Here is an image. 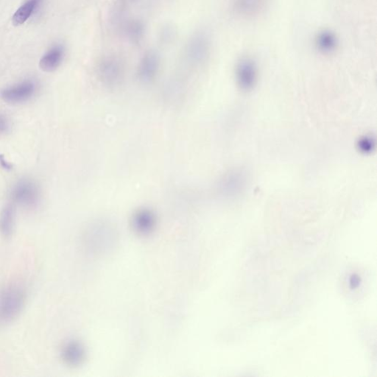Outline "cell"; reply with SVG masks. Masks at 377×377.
I'll use <instances>...</instances> for the list:
<instances>
[{
	"label": "cell",
	"instance_id": "obj_7",
	"mask_svg": "<svg viewBox=\"0 0 377 377\" xmlns=\"http://www.w3.org/2000/svg\"><path fill=\"white\" fill-rule=\"evenodd\" d=\"M160 57L155 51L150 50L142 57L138 67V76L145 83L152 81L158 74Z\"/></svg>",
	"mask_w": 377,
	"mask_h": 377
},
{
	"label": "cell",
	"instance_id": "obj_11",
	"mask_svg": "<svg viewBox=\"0 0 377 377\" xmlns=\"http://www.w3.org/2000/svg\"><path fill=\"white\" fill-rule=\"evenodd\" d=\"M61 355L66 363L70 365H77L83 360L84 351L80 343L70 341L63 348Z\"/></svg>",
	"mask_w": 377,
	"mask_h": 377
},
{
	"label": "cell",
	"instance_id": "obj_10",
	"mask_svg": "<svg viewBox=\"0 0 377 377\" xmlns=\"http://www.w3.org/2000/svg\"><path fill=\"white\" fill-rule=\"evenodd\" d=\"M64 56V48L61 45L52 48L49 52H47L42 59L39 65L40 68L45 72H52L56 70L62 62Z\"/></svg>",
	"mask_w": 377,
	"mask_h": 377
},
{
	"label": "cell",
	"instance_id": "obj_13",
	"mask_svg": "<svg viewBox=\"0 0 377 377\" xmlns=\"http://www.w3.org/2000/svg\"><path fill=\"white\" fill-rule=\"evenodd\" d=\"M123 30L130 42L138 43L145 36V26L140 20H130L125 24Z\"/></svg>",
	"mask_w": 377,
	"mask_h": 377
},
{
	"label": "cell",
	"instance_id": "obj_6",
	"mask_svg": "<svg viewBox=\"0 0 377 377\" xmlns=\"http://www.w3.org/2000/svg\"><path fill=\"white\" fill-rule=\"evenodd\" d=\"M258 67L256 61L249 56L239 60L236 67L237 83L243 90H250L257 80Z\"/></svg>",
	"mask_w": 377,
	"mask_h": 377
},
{
	"label": "cell",
	"instance_id": "obj_12",
	"mask_svg": "<svg viewBox=\"0 0 377 377\" xmlns=\"http://www.w3.org/2000/svg\"><path fill=\"white\" fill-rule=\"evenodd\" d=\"M15 226V209L11 205L5 206L0 213V232L4 237L13 234Z\"/></svg>",
	"mask_w": 377,
	"mask_h": 377
},
{
	"label": "cell",
	"instance_id": "obj_4",
	"mask_svg": "<svg viewBox=\"0 0 377 377\" xmlns=\"http://www.w3.org/2000/svg\"><path fill=\"white\" fill-rule=\"evenodd\" d=\"M210 52V41L203 33L192 36L185 48L186 57L190 62L199 64L206 61Z\"/></svg>",
	"mask_w": 377,
	"mask_h": 377
},
{
	"label": "cell",
	"instance_id": "obj_16",
	"mask_svg": "<svg viewBox=\"0 0 377 377\" xmlns=\"http://www.w3.org/2000/svg\"><path fill=\"white\" fill-rule=\"evenodd\" d=\"M10 123L5 114L0 113V134H4L9 130Z\"/></svg>",
	"mask_w": 377,
	"mask_h": 377
},
{
	"label": "cell",
	"instance_id": "obj_3",
	"mask_svg": "<svg viewBox=\"0 0 377 377\" xmlns=\"http://www.w3.org/2000/svg\"><path fill=\"white\" fill-rule=\"evenodd\" d=\"M98 74L101 80L108 86L118 84L123 77V65L116 55H107L100 61Z\"/></svg>",
	"mask_w": 377,
	"mask_h": 377
},
{
	"label": "cell",
	"instance_id": "obj_1",
	"mask_svg": "<svg viewBox=\"0 0 377 377\" xmlns=\"http://www.w3.org/2000/svg\"><path fill=\"white\" fill-rule=\"evenodd\" d=\"M25 295L15 286L7 287L0 293V323L6 324L17 318L25 305Z\"/></svg>",
	"mask_w": 377,
	"mask_h": 377
},
{
	"label": "cell",
	"instance_id": "obj_5",
	"mask_svg": "<svg viewBox=\"0 0 377 377\" xmlns=\"http://www.w3.org/2000/svg\"><path fill=\"white\" fill-rule=\"evenodd\" d=\"M36 91V86L34 82L25 80L2 89L0 96L8 103H22L30 100L35 95Z\"/></svg>",
	"mask_w": 377,
	"mask_h": 377
},
{
	"label": "cell",
	"instance_id": "obj_17",
	"mask_svg": "<svg viewBox=\"0 0 377 377\" xmlns=\"http://www.w3.org/2000/svg\"><path fill=\"white\" fill-rule=\"evenodd\" d=\"M0 165L2 166V168L5 169L6 170H12V164L11 163L8 162L5 157L2 155H0Z\"/></svg>",
	"mask_w": 377,
	"mask_h": 377
},
{
	"label": "cell",
	"instance_id": "obj_2",
	"mask_svg": "<svg viewBox=\"0 0 377 377\" xmlns=\"http://www.w3.org/2000/svg\"><path fill=\"white\" fill-rule=\"evenodd\" d=\"M11 197L14 203L20 206L33 207L37 204L40 197L39 186L29 179L19 180L13 186Z\"/></svg>",
	"mask_w": 377,
	"mask_h": 377
},
{
	"label": "cell",
	"instance_id": "obj_9",
	"mask_svg": "<svg viewBox=\"0 0 377 377\" xmlns=\"http://www.w3.org/2000/svg\"><path fill=\"white\" fill-rule=\"evenodd\" d=\"M315 47L318 52L325 55L334 53L338 48V38L330 30H321L315 39Z\"/></svg>",
	"mask_w": 377,
	"mask_h": 377
},
{
	"label": "cell",
	"instance_id": "obj_19",
	"mask_svg": "<svg viewBox=\"0 0 377 377\" xmlns=\"http://www.w3.org/2000/svg\"><path fill=\"white\" fill-rule=\"evenodd\" d=\"M128 1H133V0H128Z\"/></svg>",
	"mask_w": 377,
	"mask_h": 377
},
{
	"label": "cell",
	"instance_id": "obj_15",
	"mask_svg": "<svg viewBox=\"0 0 377 377\" xmlns=\"http://www.w3.org/2000/svg\"><path fill=\"white\" fill-rule=\"evenodd\" d=\"M40 2L41 0H27L24 5L17 10L13 17L14 25L19 26L24 24L33 14Z\"/></svg>",
	"mask_w": 377,
	"mask_h": 377
},
{
	"label": "cell",
	"instance_id": "obj_14",
	"mask_svg": "<svg viewBox=\"0 0 377 377\" xmlns=\"http://www.w3.org/2000/svg\"><path fill=\"white\" fill-rule=\"evenodd\" d=\"M155 224V216L151 211L142 209L133 217V225L140 232L150 231Z\"/></svg>",
	"mask_w": 377,
	"mask_h": 377
},
{
	"label": "cell",
	"instance_id": "obj_8",
	"mask_svg": "<svg viewBox=\"0 0 377 377\" xmlns=\"http://www.w3.org/2000/svg\"><path fill=\"white\" fill-rule=\"evenodd\" d=\"M268 0H232L234 12L243 18H253L265 11Z\"/></svg>",
	"mask_w": 377,
	"mask_h": 377
},
{
	"label": "cell",
	"instance_id": "obj_18",
	"mask_svg": "<svg viewBox=\"0 0 377 377\" xmlns=\"http://www.w3.org/2000/svg\"><path fill=\"white\" fill-rule=\"evenodd\" d=\"M350 284L353 288H356L359 284V278L356 275H352L351 277Z\"/></svg>",
	"mask_w": 377,
	"mask_h": 377
}]
</instances>
